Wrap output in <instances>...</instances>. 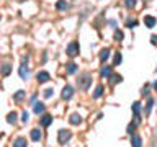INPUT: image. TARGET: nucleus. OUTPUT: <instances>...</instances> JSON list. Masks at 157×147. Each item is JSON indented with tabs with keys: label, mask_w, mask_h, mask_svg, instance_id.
Returning a JSON list of instances; mask_svg holds the SVG:
<instances>
[{
	"label": "nucleus",
	"mask_w": 157,
	"mask_h": 147,
	"mask_svg": "<svg viewBox=\"0 0 157 147\" xmlns=\"http://www.w3.org/2000/svg\"><path fill=\"white\" fill-rule=\"evenodd\" d=\"M137 124H139L137 121H134L133 124H129V126H128V132H129V134H131V132H134V127H136Z\"/></svg>",
	"instance_id": "27"
},
{
	"label": "nucleus",
	"mask_w": 157,
	"mask_h": 147,
	"mask_svg": "<svg viewBox=\"0 0 157 147\" xmlns=\"http://www.w3.org/2000/svg\"><path fill=\"white\" fill-rule=\"evenodd\" d=\"M26 139L25 137H18V139H15V142H13V147H26Z\"/></svg>",
	"instance_id": "9"
},
{
	"label": "nucleus",
	"mask_w": 157,
	"mask_h": 147,
	"mask_svg": "<svg viewBox=\"0 0 157 147\" xmlns=\"http://www.w3.org/2000/svg\"><path fill=\"white\" fill-rule=\"evenodd\" d=\"M41 131L39 129H33V131H31V139H33V141L35 142H38V141H41Z\"/></svg>",
	"instance_id": "12"
},
{
	"label": "nucleus",
	"mask_w": 157,
	"mask_h": 147,
	"mask_svg": "<svg viewBox=\"0 0 157 147\" xmlns=\"http://www.w3.org/2000/svg\"><path fill=\"white\" fill-rule=\"evenodd\" d=\"M10 70H12V67L8 66V64H3V69H2V72H3V75H8V74H10Z\"/></svg>",
	"instance_id": "25"
},
{
	"label": "nucleus",
	"mask_w": 157,
	"mask_h": 147,
	"mask_svg": "<svg viewBox=\"0 0 157 147\" xmlns=\"http://www.w3.org/2000/svg\"><path fill=\"white\" fill-rule=\"evenodd\" d=\"M56 7H57V10H67L69 8V3H67L66 0H57Z\"/></svg>",
	"instance_id": "14"
},
{
	"label": "nucleus",
	"mask_w": 157,
	"mask_h": 147,
	"mask_svg": "<svg viewBox=\"0 0 157 147\" xmlns=\"http://www.w3.org/2000/svg\"><path fill=\"white\" fill-rule=\"evenodd\" d=\"M147 93H149V87L146 85V87H144V88H142V91H141V95L144 96V95H147Z\"/></svg>",
	"instance_id": "32"
},
{
	"label": "nucleus",
	"mask_w": 157,
	"mask_h": 147,
	"mask_svg": "<svg viewBox=\"0 0 157 147\" xmlns=\"http://www.w3.org/2000/svg\"><path fill=\"white\" fill-rule=\"evenodd\" d=\"M124 5H126V8H134L136 0H124Z\"/></svg>",
	"instance_id": "24"
},
{
	"label": "nucleus",
	"mask_w": 157,
	"mask_h": 147,
	"mask_svg": "<svg viewBox=\"0 0 157 147\" xmlns=\"http://www.w3.org/2000/svg\"><path fill=\"white\" fill-rule=\"evenodd\" d=\"M136 25H137L136 20H128V21H126V26H128V28H134Z\"/></svg>",
	"instance_id": "28"
},
{
	"label": "nucleus",
	"mask_w": 157,
	"mask_h": 147,
	"mask_svg": "<svg viewBox=\"0 0 157 147\" xmlns=\"http://www.w3.org/2000/svg\"><path fill=\"white\" fill-rule=\"evenodd\" d=\"M100 75L105 77V79H107V77H110V75H111V67H110V66H105L100 70Z\"/></svg>",
	"instance_id": "13"
},
{
	"label": "nucleus",
	"mask_w": 157,
	"mask_h": 147,
	"mask_svg": "<svg viewBox=\"0 0 157 147\" xmlns=\"http://www.w3.org/2000/svg\"><path fill=\"white\" fill-rule=\"evenodd\" d=\"M71 137H72V132L71 131H67V129H61L59 134H57V141H59V144H66Z\"/></svg>",
	"instance_id": "2"
},
{
	"label": "nucleus",
	"mask_w": 157,
	"mask_h": 147,
	"mask_svg": "<svg viewBox=\"0 0 157 147\" xmlns=\"http://www.w3.org/2000/svg\"><path fill=\"white\" fill-rule=\"evenodd\" d=\"M69 121H71V124L77 126V124H80L82 123V118H80V114H72V116L69 118Z\"/></svg>",
	"instance_id": "11"
},
{
	"label": "nucleus",
	"mask_w": 157,
	"mask_h": 147,
	"mask_svg": "<svg viewBox=\"0 0 157 147\" xmlns=\"http://www.w3.org/2000/svg\"><path fill=\"white\" fill-rule=\"evenodd\" d=\"M20 77L21 79H23V80H26V79H28V75H30V70H28V69H26V64H21L20 66Z\"/></svg>",
	"instance_id": "7"
},
{
	"label": "nucleus",
	"mask_w": 157,
	"mask_h": 147,
	"mask_svg": "<svg viewBox=\"0 0 157 147\" xmlns=\"http://www.w3.org/2000/svg\"><path fill=\"white\" fill-rule=\"evenodd\" d=\"M121 59H123V57H121V54H120V52H118L116 56H115V64H116V66H118V64H120V62H121Z\"/></svg>",
	"instance_id": "31"
},
{
	"label": "nucleus",
	"mask_w": 157,
	"mask_h": 147,
	"mask_svg": "<svg viewBox=\"0 0 157 147\" xmlns=\"http://www.w3.org/2000/svg\"><path fill=\"white\" fill-rule=\"evenodd\" d=\"M156 23H157V20L154 18V16H151V15L144 16V25H146L147 28H154V26H156Z\"/></svg>",
	"instance_id": "5"
},
{
	"label": "nucleus",
	"mask_w": 157,
	"mask_h": 147,
	"mask_svg": "<svg viewBox=\"0 0 157 147\" xmlns=\"http://www.w3.org/2000/svg\"><path fill=\"white\" fill-rule=\"evenodd\" d=\"M21 121H23V123H28V121H30V114H28V113H23V118H21Z\"/></svg>",
	"instance_id": "30"
},
{
	"label": "nucleus",
	"mask_w": 157,
	"mask_h": 147,
	"mask_svg": "<svg viewBox=\"0 0 157 147\" xmlns=\"http://www.w3.org/2000/svg\"><path fill=\"white\" fill-rule=\"evenodd\" d=\"M7 121L10 123V124H15V123H16V113L15 111L10 113V114H8V118H7Z\"/></svg>",
	"instance_id": "21"
},
{
	"label": "nucleus",
	"mask_w": 157,
	"mask_h": 147,
	"mask_svg": "<svg viewBox=\"0 0 157 147\" xmlns=\"http://www.w3.org/2000/svg\"><path fill=\"white\" fill-rule=\"evenodd\" d=\"M18 2H25V0H18Z\"/></svg>",
	"instance_id": "35"
},
{
	"label": "nucleus",
	"mask_w": 157,
	"mask_h": 147,
	"mask_svg": "<svg viewBox=\"0 0 157 147\" xmlns=\"http://www.w3.org/2000/svg\"><path fill=\"white\" fill-rule=\"evenodd\" d=\"M154 88H156V90H157V82H156V83H154Z\"/></svg>",
	"instance_id": "34"
},
{
	"label": "nucleus",
	"mask_w": 157,
	"mask_h": 147,
	"mask_svg": "<svg viewBox=\"0 0 157 147\" xmlns=\"http://www.w3.org/2000/svg\"><path fill=\"white\" fill-rule=\"evenodd\" d=\"M90 83H92L90 74H84L82 77H79V79H77V85H79V88H82V90H88Z\"/></svg>",
	"instance_id": "1"
},
{
	"label": "nucleus",
	"mask_w": 157,
	"mask_h": 147,
	"mask_svg": "<svg viewBox=\"0 0 157 147\" xmlns=\"http://www.w3.org/2000/svg\"><path fill=\"white\" fill-rule=\"evenodd\" d=\"M25 95H26V93L23 90H18L15 93V96H13V98H15V102H20V100H23V98H25Z\"/></svg>",
	"instance_id": "18"
},
{
	"label": "nucleus",
	"mask_w": 157,
	"mask_h": 147,
	"mask_svg": "<svg viewBox=\"0 0 157 147\" xmlns=\"http://www.w3.org/2000/svg\"><path fill=\"white\" fill-rule=\"evenodd\" d=\"M52 93H54V90H52V88L44 90V96H46V98H51V96H52Z\"/></svg>",
	"instance_id": "29"
},
{
	"label": "nucleus",
	"mask_w": 157,
	"mask_h": 147,
	"mask_svg": "<svg viewBox=\"0 0 157 147\" xmlns=\"http://www.w3.org/2000/svg\"><path fill=\"white\" fill-rule=\"evenodd\" d=\"M139 110H141V103L139 102L133 103V113H134V118H139Z\"/></svg>",
	"instance_id": "15"
},
{
	"label": "nucleus",
	"mask_w": 157,
	"mask_h": 147,
	"mask_svg": "<svg viewBox=\"0 0 157 147\" xmlns=\"http://www.w3.org/2000/svg\"><path fill=\"white\" fill-rule=\"evenodd\" d=\"M115 39L116 41H123V31H115Z\"/></svg>",
	"instance_id": "26"
},
{
	"label": "nucleus",
	"mask_w": 157,
	"mask_h": 147,
	"mask_svg": "<svg viewBox=\"0 0 157 147\" xmlns=\"http://www.w3.org/2000/svg\"><path fill=\"white\" fill-rule=\"evenodd\" d=\"M35 113L36 114H41V113H44V103H41V102H38V103H35Z\"/></svg>",
	"instance_id": "10"
},
{
	"label": "nucleus",
	"mask_w": 157,
	"mask_h": 147,
	"mask_svg": "<svg viewBox=\"0 0 157 147\" xmlns=\"http://www.w3.org/2000/svg\"><path fill=\"white\" fill-rule=\"evenodd\" d=\"M75 70H77V64H74V62H69V64H67V72H69V74H74Z\"/></svg>",
	"instance_id": "20"
},
{
	"label": "nucleus",
	"mask_w": 157,
	"mask_h": 147,
	"mask_svg": "<svg viewBox=\"0 0 157 147\" xmlns=\"http://www.w3.org/2000/svg\"><path fill=\"white\" fill-rule=\"evenodd\" d=\"M123 79H121V75H111V80H110V83H111V85H115V83H120V82H121Z\"/></svg>",
	"instance_id": "23"
},
{
	"label": "nucleus",
	"mask_w": 157,
	"mask_h": 147,
	"mask_svg": "<svg viewBox=\"0 0 157 147\" xmlns=\"http://www.w3.org/2000/svg\"><path fill=\"white\" fill-rule=\"evenodd\" d=\"M152 105H154V100L149 98V102H147V105H146V116H149V113H151V110H152Z\"/></svg>",
	"instance_id": "22"
},
{
	"label": "nucleus",
	"mask_w": 157,
	"mask_h": 147,
	"mask_svg": "<svg viewBox=\"0 0 157 147\" xmlns=\"http://www.w3.org/2000/svg\"><path fill=\"white\" fill-rule=\"evenodd\" d=\"M51 123H52V116L51 114H44V116L41 118V126L43 127H48Z\"/></svg>",
	"instance_id": "8"
},
{
	"label": "nucleus",
	"mask_w": 157,
	"mask_h": 147,
	"mask_svg": "<svg viewBox=\"0 0 157 147\" xmlns=\"http://www.w3.org/2000/svg\"><path fill=\"white\" fill-rule=\"evenodd\" d=\"M36 79H38V82L39 83H44V82H48L49 80V74L46 70H43V72H38V75H36Z\"/></svg>",
	"instance_id": "6"
},
{
	"label": "nucleus",
	"mask_w": 157,
	"mask_h": 147,
	"mask_svg": "<svg viewBox=\"0 0 157 147\" xmlns=\"http://www.w3.org/2000/svg\"><path fill=\"white\" fill-rule=\"evenodd\" d=\"M133 147H142V141L139 136H134L133 137Z\"/></svg>",
	"instance_id": "17"
},
{
	"label": "nucleus",
	"mask_w": 157,
	"mask_h": 147,
	"mask_svg": "<svg viewBox=\"0 0 157 147\" xmlns=\"http://www.w3.org/2000/svg\"><path fill=\"white\" fill-rule=\"evenodd\" d=\"M151 43H152V44H157V36L156 35L151 36Z\"/></svg>",
	"instance_id": "33"
},
{
	"label": "nucleus",
	"mask_w": 157,
	"mask_h": 147,
	"mask_svg": "<svg viewBox=\"0 0 157 147\" xmlns=\"http://www.w3.org/2000/svg\"><path fill=\"white\" fill-rule=\"evenodd\" d=\"M67 54L71 57L77 56V54H79V44H77V43H71V44L67 46Z\"/></svg>",
	"instance_id": "4"
},
{
	"label": "nucleus",
	"mask_w": 157,
	"mask_h": 147,
	"mask_svg": "<svg viewBox=\"0 0 157 147\" xmlns=\"http://www.w3.org/2000/svg\"><path fill=\"white\" fill-rule=\"evenodd\" d=\"M103 95V87L101 85H98L95 88V93H93V98H100V96Z\"/></svg>",
	"instance_id": "19"
},
{
	"label": "nucleus",
	"mask_w": 157,
	"mask_h": 147,
	"mask_svg": "<svg viewBox=\"0 0 157 147\" xmlns=\"http://www.w3.org/2000/svg\"><path fill=\"white\" fill-rule=\"evenodd\" d=\"M108 57H110V49H103V51L100 52V61H101V62H105Z\"/></svg>",
	"instance_id": "16"
},
{
	"label": "nucleus",
	"mask_w": 157,
	"mask_h": 147,
	"mask_svg": "<svg viewBox=\"0 0 157 147\" xmlns=\"http://www.w3.org/2000/svg\"><path fill=\"white\" fill-rule=\"evenodd\" d=\"M72 95H74V88H72L71 85H66L64 87V90H62V93H61L62 100H71Z\"/></svg>",
	"instance_id": "3"
}]
</instances>
